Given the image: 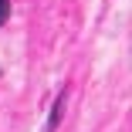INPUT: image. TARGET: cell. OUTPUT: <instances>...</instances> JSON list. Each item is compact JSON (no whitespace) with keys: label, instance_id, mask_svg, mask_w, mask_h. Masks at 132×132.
Segmentation results:
<instances>
[{"label":"cell","instance_id":"1","mask_svg":"<svg viewBox=\"0 0 132 132\" xmlns=\"http://www.w3.org/2000/svg\"><path fill=\"white\" fill-rule=\"evenodd\" d=\"M61 115H64V92L58 95V102H54V109H51V115H47V125H44V129H47V132H54V129H58V122H61Z\"/></svg>","mask_w":132,"mask_h":132},{"label":"cell","instance_id":"2","mask_svg":"<svg viewBox=\"0 0 132 132\" xmlns=\"http://www.w3.org/2000/svg\"><path fill=\"white\" fill-rule=\"evenodd\" d=\"M7 17H10V0H0V27L7 24Z\"/></svg>","mask_w":132,"mask_h":132}]
</instances>
